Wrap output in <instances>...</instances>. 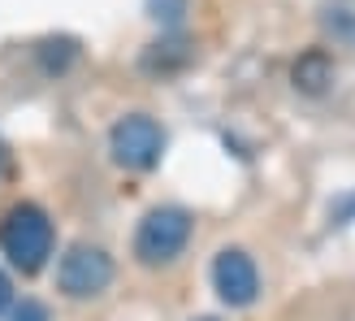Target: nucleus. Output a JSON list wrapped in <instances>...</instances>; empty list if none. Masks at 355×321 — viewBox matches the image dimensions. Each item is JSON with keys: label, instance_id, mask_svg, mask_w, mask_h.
I'll return each instance as SVG.
<instances>
[{"label": "nucleus", "instance_id": "0eeeda50", "mask_svg": "<svg viewBox=\"0 0 355 321\" xmlns=\"http://www.w3.org/2000/svg\"><path fill=\"white\" fill-rule=\"evenodd\" d=\"M152 17L156 22H165V26H178L182 22V13H187V0H152Z\"/></svg>", "mask_w": 355, "mask_h": 321}, {"label": "nucleus", "instance_id": "f257e3e1", "mask_svg": "<svg viewBox=\"0 0 355 321\" xmlns=\"http://www.w3.org/2000/svg\"><path fill=\"white\" fill-rule=\"evenodd\" d=\"M0 252L22 274H35L52 256V222L40 204H17L0 222Z\"/></svg>", "mask_w": 355, "mask_h": 321}, {"label": "nucleus", "instance_id": "1a4fd4ad", "mask_svg": "<svg viewBox=\"0 0 355 321\" xmlns=\"http://www.w3.org/2000/svg\"><path fill=\"white\" fill-rule=\"evenodd\" d=\"M9 304H13V287H9V278L0 274V313H5Z\"/></svg>", "mask_w": 355, "mask_h": 321}, {"label": "nucleus", "instance_id": "423d86ee", "mask_svg": "<svg viewBox=\"0 0 355 321\" xmlns=\"http://www.w3.org/2000/svg\"><path fill=\"white\" fill-rule=\"evenodd\" d=\"M295 83L304 87V92H321V87L329 83V61L321 57V52H308V57L295 65Z\"/></svg>", "mask_w": 355, "mask_h": 321}, {"label": "nucleus", "instance_id": "7ed1b4c3", "mask_svg": "<svg viewBox=\"0 0 355 321\" xmlns=\"http://www.w3.org/2000/svg\"><path fill=\"white\" fill-rule=\"evenodd\" d=\"M109 152L121 170H152L165 152V131L156 126V117L130 113L109 131Z\"/></svg>", "mask_w": 355, "mask_h": 321}, {"label": "nucleus", "instance_id": "f03ea898", "mask_svg": "<svg viewBox=\"0 0 355 321\" xmlns=\"http://www.w3.org/2000/svg\"><path fill=\"white\" fill-rule=\"evenodd\" d=\"M187 239H191V213L187 208H152L139 222L135 256L144 265H165L187 247Z\"/></svg>", "mask_w": 355, "mask_h": 321}, {"label": "nucleus", "instance_id": "20e7f679", "mask_svg": "<svg viewBox=\"0 0 355 321\" xmlns=\"http://www.w3.org/2000/svg\"><path fill=\"white\" fill-rule=\"evenodd\" d=\"M113 282V261L92 243H74L57 265V287L69 299H92Z\"/></svg>", "mask_w": 355, "mask_h": 321}, {"label": "nucleus", "instance_id": "39448f33", "mask_svg": "<svg viewBox=\"0 0 355 321\" xmlns=\"http://www.w3.org/2000/svg\"><path fill=\"white\" fill-rule=\"evenodd\" d=\"M212 287L225 299L230 308H247L260 291V274H256V261L239 252V247H225V252L212 261Z\"/></svg>", "mask_w": 355, "mask_h": 321}, {"label": "nucleus", "instance_id": "6e6552de", "mask_svg": "<svg viewBox=\"0 0 355 321\" xmlns=\"http://www.w3.org/2000/svg\"><path fill=\"white\" fill-rule=\"evenodd\" d=\"M9 321H48V313H44V304H35V299H22V304L9 313Z\"/></svg>", "mask_w": 355, "mask_h": 321}]
</instances>
